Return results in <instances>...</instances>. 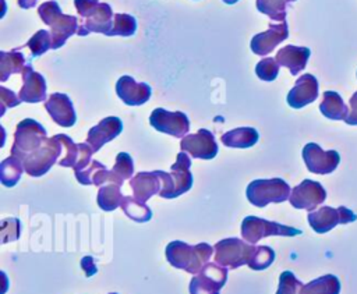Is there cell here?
Here are the masks:
<instances>
[{
  "label": "cell",
  "instance_id": "28",
  "mask_svg": "<svg viewBox=\"0 0 357 294\" xmlns=\"http://www.w3.org/2000/svg\"><path fill=\"white\" fill-rule=\"evenodd\" d=\"M22 171H25L24 169V163L21 159H18L17 156L11 155L10 157H6L1 163H0V181L4 187H14L21 176Z\"/></svg>",
  "mask_w": 357,
  "mask_h": 294
},
{
  "label": "cell",
  "instance_id": "33",
  "mask_svg": "<svg viewBox=\"0 0 357 294\" xmlns=\"http://www.w3.org/2000/svg\"><path fill=\"white\" fill-rule=\"evenodd\" d=\"M25 46L31 50L32 57H39L43 53H46L49 49H52V33L46 29H39L36 33H33Z\"/></svg>",
  "mask_w": 357,
  "mask_h": 294
},
{
  "label": "cell",
  "instance_id": "19",
  "mask_svg": "<svg viewBox=\"0 0 357 294\" xmlns=\"http://www.w3.org/2000/svg\"><path fill=\"white\" fill-rule=\"evenodd\" d=\"M45 109L50 114L52 120L60 127H73L77 121L73 102L66 93H52L45 102Z\"/></svg>",
  "mask_w": 357,
  "mask_h": 294
},
{
  "label": "cell",
  "instance_id": "37",
  "mask_svg": "<svg viewBox=\"0 0 357 294\" xmlns=\"http://www.w3.org/2000/svg\"><path fill=\"white\" fill-rule=\"evenodd\" d=\"M280 64L273 57H265L255 65V74L262 81H273L279 74Z\"/></svg>",
  "mask_w": 357,
  "mask_h": 294
},
{
  "label": "cell",
  "instance_id": "45",
  "mask_svg": "<svg viewBox=\"0 0 357 294\" xmlns=\"http://www.w3.org/2000/svg\"><path fill=\"white\" fill-rule=\"evenodd\" d=\"M223 1H226L227 4H234V3H237L238 0H223Z\"/></svg>",
  "mask_w": 357,
  "mask_h": 294
},
{
  "label": "cell",
  "instance_id": "27",
  "mask_svg": "<svg viewBox=\"0 0 357 294\" xmlns=\"http://www.w3.org/2000/svg\"><path fill=\"white\" fill-rule=\"evenodd\" d=\"M340 280L335 274H324L307 284L300 290V294H339Z\"/></svg>",
  "mask_w": 357,
  "mask_h": 294
},
{
  "label": "cell",
  "instance_id": "16",
  "mask_svg": "<svg viewBox=\"0 0 357 294\" xmlns=\"http://www.w3.org/2000/svg\"><path fill=\"white\" fill-rule=\"evenodd\" d=\"M22 86L20 89L18 98L21 102L38 103L46 99V79L45 77L32 70L31 63H26L22 72Z\"/></svg>",
  "mask_w": 357,
  "mask_h": 294
},
{
  "label": "cell",
  "instance_id": "39",
  "mask_svg": "<svg viewBox=\"0 0 357 294\" xmlns=\"http://www.w3.org/2000/svg\"><path fill=\"white\" fill-rule=\"evenodd\" d=\"M21 233V224L17 217H7L1 222V242L18 240Z\"/></svg>",
  "mask_w": 357,
  "mask_h": 294
},
{
  "label": "cell",
  "instance_id": "9",
  "mask_svg": "<svg viewBox=\"0 0 357 294\" xmlns=\"http://www.w3.org/2000/svg\"><path fill=\"white\" fill-rule=\"evenodd\" d=\"M356 220L357 215L346 206H322L318 210H312L308 213V223L311 229L318 234L328 233L337 224H347Z\"/></svg>",
  "mask_w": 357,
  "mask_h": 294
},
{
  "label": "cell",
  "instance_id": "36",
  "mask_svg": "<svg viewBox=\"0 0 357 294\" xmlns=\"http://www.w3.org/2000/svg\"><path fill=\"white\" fill-rule=\"evenodd\" d=\"M112 171L119 178V181L123 184V181L130 178L132 176V173H134L132 157L128 153H126V152L117 153L116 163H114Z\"/></svg>",
  "mask_w": 357,
  "mask_h": 294
},
{
  "label": "cell",
  "instance_id": "20",
  "mask_svg": "<svg viewBox=\"0 0 357 294\" xmlns=\"http://www.w3.org/2000/svg\"><path fill=\"white\" fill-rule=\"evenodd\" d=\"M123 131V123L119 117L110 116L100 120L95 127L88 131L86 144L91 145L93 153L98 152L105 144L114 139Z\"/></svg>",
  "mask_w": 357,
  "mask_h": 294
},
{
  "label": "cell",
  "instance_id": "4",
  "mask_svg": "<svg viewBox=\"0 0 357 294\" xmlns=\"http://www.w3.org/2000/svg\"><path fill=\"white\" fill-rule=\"evenodd\" d=\"M47 139L45 127L33 118H24L17 124L11 155L24 160L28 155L39 149Z\"/></svg>",
  "mask_w": 357,
  "mask_h": 294
},
{
  "label": "cell",
  "instance_id": "1",
  "mask_svg": "<svg viewBox=\"0 0 357 294\" xmlns=\"http://www.w3.org/2000/svg\"><path fill=\"white\" fill-rule=\"evenodd\" d=\"M215 248L206 242H199L197 245H188L183 241H172L166 247V259L167 262L177 268L183 269L187 273L197 274L208 263Z\"/></svg>",
  "mask_w": 357,
  "mask_h": 294
},
{
  "label": "cell",
  "instance_id": "12",
  "mask_svg": "<svg viewBox=\"0 0 357 294\" xmlns=\"http://www.w3.org/2000/svg\"><path fill=\"white\" fill-rule=\"evenodd\" d=\"M303 159L308 171L315 174H329L339 166L340 155L337 150H324L318 144L308 142L303 148Z\"/></svg>",
  "mask_w": 357,
  "mask_h": 294
},
{
  "label": "cell",
  "instance_id": "17",
  "mask_svg": "<svg viewBox=\"0 0 357 294\" xmlns=\"http://www.w3.org/2000/svg\"><path fill=\"white\" fill-rule=\"evenodd\" d=\"M116 93L127 106H141L149 100L152 89L145 82H137L130 75H121L116 82Z\"/></svg>",
  "mask_w": 357,
  "mask_h": 294
},
{
  "label": "cell",
  "instance_id": "29",
  "mask_svg": "<svg viewBox=\"0 0 357 294\" xmlns=\"http://www.w3.org/2000/svg\"><path fill=\"white\" fill-rule=\"evenodd\" d=\"M121 201H123V195L120 191V185L110 183L107 185L99 187L96 202L102 210L105 212L114 210L116 208L121 206Z\"/></svg>",
  "mask_w": 357,
  "mask_h": 294
},
{
  "label": "cell",
  "instance_id": "2",
  "mask_svg": "<svg viewBox=\"0 0 357 294\" xmlns=\"http://www.w3.org/2000/svg\"><path fill=\"white\" fill-rule=\"evenodd\" d=\"M38 14L40 20L50 26L52 33V49L61 47L66 40L77 33L78 20L75 15L63 14L59 3L56 0L45 1L38 7Z\"/></svg>",
  "mask_w": 357,
  "mask_h": 294
},
{
  "label": "cell",
  "instance_id": "3",
  "mask_svg": "<svg viewBox=\"0 0 357 294\" xmlns=\"http://www.w3.org/2000/svg\"><path fill=\"white\" fill-rule=\"evenodd\" d=\"M191 159L185 152H180L176 156V162L170 167V173L158 170L162 180V189L159 195L166 199L177 198L192 187V174L190 171Z\"/></svg>",
  "mask_w": 357,
  "mask_h": 294
},
{
  "label": "cell",
  "instance_id": "43",
  "mask_svg": "<svg viewBox=\"0 0 357 294\" xmlns=\"http://www.w3.org/2000/svg\"><path fill=\"white\" fill-rule=\"evenodd\" d=\"M81 268L84 269L86 277H91V276H93V274L98 272L96 265H95L92 256H84V258L81 259Z\"/></svg>",
  "mask_w": 357,
  "mask_h": 294
},
{
  "label": "cell",
  "instance_id": "38",
  "mask_svg": "<svg viewBox=\"0 0 357 294\" xmlns=\"http://www.w3.org/2000/svg\"><path fill=\"white\" fill-rule=\"evenodd\" d=\"M304 284L294 276L293 272L284 270L279 277V286L276 294H300Z\"/></svg>",
  "mask_w": 357,
  "mask_h": 294
},
{
  "label": "cell",
  "instance_id": "46",
  "mask_svg": "<svg viewBox=\"0 0 357 294\" xmlns=\"http://www.w3.org/2000/svg\"><path fill=\"white\" fill-rule=\"evenodd\" d=\"M109 294H117V293H109Z\"/></svg>",
  "mask_w": 357,
  "mask_h": 294
},
{
  "label": "cell",
  "instance_id": "25",
  "mask_svg": "<svg viewBox=\"0 0 357 294\" xmlns=\"http://www.w3.org/2000/svg\"><path fill=\"white\" fill-rule=\"evenodd\" d=\"M319 110L329 120H344L349 113V109L343 102L342 96L335 91L324 92Z\"/></svg>",
  "mask_w": 357,
  "mask_h": 294
},
{
  "label": "cell",
  "instance_id": "5",
  "mask_svg": "<svg viewBox=\"0 0 357 294\" xmlns=\"http://www.w3.org/2000/svg\"><path fill=\"white\" fill-rule=\"evenodd\" d=\"M290 187L282 178H259L248 184L245 195L250 203L264 208L268 203H280L289 199Z\"/></svg>",
  "mask_w": 357,
  "mask_h": 294
},
{
  "label": "cell",
  "instance_id": "23",
  "mask_svg": "<svg viewBox=\"0 0 357 294\" xmlns=\"http://www.w3.org/2000/svg\"><path fill=\"white\" fill-rule=\"evenodd\" d=\"M310 54H311V50L308 47L287 45L279 49L275 59L280 65L287 67L291 75H297L300 71L305 68Z\"/></svg>",
  "mask_w": 357,
  "mask_h": 294
},
{
  "label": "cell",
  "instance_id": "31",
  "mask_svg": "<svg viewBox=\"0 0 357 294\" xmlns=\"http://www.w3.org/2000/svg\"><path fill=\"white\" fill-rule=\"evenodd\" d=\"M290 1L296 0H257V10L265 15H268L272 21L283 22L286 21V6Z\"/></svg>",
  "mask_w": 357,
  "mask_h": 294
},
{
  "label": "cell",
  "instance_id": "10",
  "mask_svg": "<svg viewBox=\"0 0 357 294\" xmlns=\"http://www.w3.org/2000/svg\"><path fill=\"white\" fill-rule=\"evenodd\" d=\"M227 281V269L216 262H208L190 281V294H219Z\"/></svg>",
  "mask_w": 357,
  "mask_h": 294
},
{
  "label": "cell",
  "instance_id": "18",
  "mask_svg": "<svg viewBox=\"0 0 357 294\" xmlns=\"http://www.w3.org/2000/svg\"><path fill=\"white\" fill-rule=\"evenodd\" d=\"M318 79L312 74H303L289 91L287 105L293 109H301L318 98Z\"/></svg>",
  "mask_w": 357,
  "mask_h": 294
},
{
  "label": "cell",
  "instance_id": "41",
  "mask_svg": "<svg viewBox=\"0 0 357 294\" xmlns=\"http://www.w3.org/2000/svg\"><path fill=\"white\" fill-rule=\"evenodd\" d=\"M20 103H21L20 98H17V95L13 91H10V89H7L4 86H0V105H1L0 116L4 114L7 107H15Z\"/></svg>",
  "mask_w": 357,
  "mask_h": 294
},
{
  "label": "cell",
  "instance_id": "21",
  "mask_svg": "<svg viewBox=\"0 0 357 294\" xmlns=\"http://www.w3.org/2000/svg\"><path fill=\"white\" fill-rule=\"evenodd\" d=\"M113 17H114V14H113L112 7L107 3L100 1V6L96 10V13H93L91 17L79 21L77 33L79 36H85L91 32L109 35V32L113 28V21H112Z\"/></svg>",
  "mask_w": 357,
  "mask_h": 294
},
{
  "label": "cell",
  "instance_id": "40",
  "mask_svg": "<svg viewBox=\"0 0 357 294\" xmlns=\"http://www.w3.org/2000/svg\"><path fill=\"white\" fill-rule=\"evenodd\" d=\"M74 6L77 13L79 14L81 20L91 17L100 6L99 0H74Z\"/></svg>",
  "mask_w": 357,
  "mask_h": 294
},
{
  "label": "cell",
  "instance_id": "44",
  "mask_svg": "<svg viewBox=\"0 0 357 294\" xmlns=\"http://www.w3.org/2000/svg\"><path fill=\"white\" fill-rule=\"evenodd\" d=\"M39 0H18V6L24 10H28V8H32Z\"/></svg>",
  "mask_w": 357,
  "mask_h": 294
},
{
  "label": "cell",
  "instance_id": "7",
  "mask_svg": "<svg viewBox=\"0 0 357 294\" xmlns=\"http://www.w3.org/2000/svg\"><path fill=\"white\" fill-rule=\"evenodd\" d=\"M300 234H301L300 229L280 224L278 222L261 219L257 216H247L241 223V235L250 244H257L261 238H265L269 235L294 237Z\"/></svg>",
  "mask_w": 357,
  "mask_h": 294
},
{
  "label": "cell",
  "instance_id": "15",
  "mask_svg": "<svg viewBox=\"0 0 357 294\" xmlns=\"http://www.w3.org/2000/svg\"><path fill=\"white\" fill-rule=\"evenodd\" d=\"M289 36L287 22L283 21L280 24H269V28L265 32L257 33L251 39V50L257 56H268L273 52V49L286 40Z\"/></svg>",
  "mask_w": 357,
  "mask_h": 294
},
{
  "label": "cell",
  "instance_id": "24",
  "mask_svg": "<svg viewBox=\"0 0 357 294\" xmlns=\"http://www.w3.org/2000/svg\"><path fill=\"white\" fill-rule=\"evenodd\" d=\"M220 139L227 148H250L258 142L259 134L252 127H240L225 132Z\"/></svg>",
  "mask_w": 357,
  "mask_h": 294
},
{
  "label": "cell",
  "instance_id": "11",
  "mask_svg": "<svg viewBox=\"0 0 357 294\" xmlns=\"http://www.w3.org/2000/svg\"><path fill=\"white\" fill-rule=\"evenodd\" d=\"M151 125L163 134L174 138L185 137L190 130V120L183 111H169L163 107H156L149 116Z\"/></svg>",
  "mask_w": 357,
  "mask_h": 294
},
{
  "label": "cell",
  "instance_id": "22",
  "mask_svg": "<svg viewBox=\"0 0 357 294\" xmlns=\"http://www.w3.org/2000/svg\"><path fill=\"white\" fill-rule=\"evenodd\" d=\"M130 187L132 188L134 198L145 203L152 195L160 192L162 180L158 174V170L139 171L130 180Z\"/></svg>",
  "mask_w": 357,
  "mask_h": 294
},
{
  "label": "cell",
  "instance_id": "42",
  "mask_svg": "<svg viewBox=\"0 0 357 294\" xmlns=\"http://www.w3.org/2000/svg\"><path fill=\"white\" fill-rule=\"evenodd\" d=\"M349 106H350V109H349V113H347L344 121L349 125H357V91L351 95V98L349 100Z\"/></svg>",
  "mask_w": 357,
  "mask_h": 294
},
{
  "label": "cell",
  "instance_id": "14",
  "mask_svg": "<svg viewBox=\"0 0 357 294\" xmlns=\"http://www.w3.org/2000/svg\"><path fill=\"white\" fill-rule=\"evenodd\" d=\"M180 148L183 152H188L195 159L211 160L218 155V144L215 137L206 128H201L195 134L183 137Z\"/></svg>",
  "mask_w": 357,
  "mask_h": 294
},
{
  "label": "cell",
  "instance_id": "32",
  "mask_svg": "<svg viewBox=\"0 0 357 294\" xmlns=\"http://www.w3.org/2000/svg\"><path fill=\"white\" fill-rule=\"evenodd\" d=\"M137 31V20L126 13L114 14L113 28L107 36H131Z\"/></svg>",
  "mask_w": 357,
  "mask_h": 294
},
{
  "label": "cell",
  "instance_id": "8",
  "mask_svg": "<svg viewBox=\"0 0 357 294\" xmlns=\"http://www.w3.org/2000/svg\"><path fill=\"white\" fill-rule=\"evenodd\" d=\"M215 262L222 266L229 268H240L243 265H248L252 258L257 247L252 244H247L245 241L231 237L220 240L215 244Z\"/></svg>",
  "mask_w": 357,
  "mask_h": 294
},
{
  "label": "cell",
  "instance_id": "30",
  "mask_svg": "<svg viewBox=\"0 0 357 294\" xmlns=\"http://www.w3.org/2000/svg\"><path fill=\"white\" fill-rule=\"evenodd\" d=\"M121 209L127 217L137 223H145L152 219V210L144 202H139L134 196H123Z\"/></svg>",
  "mask_w": 357,
  "mask_h": 294
},
{
  "label": "cell",
  "instance_id": "26",
  "mask_svg": "<svg viewBox=\"0 0 357 294\" xmlns=\"http://www.w3.org/2000/svg\"><path fill=\"white\" fill-rule=\"evenodd\" d=\"M25 65V56L18 52V47L0 52V81H7L11 74H21Z\"/></svg>",
  "mask_w": 357,
  "mask_h": 294
},
{
  "label": "cell",
  "instance_id": "6",
  "mask_svg": "<svg viewBox=\"0 0 357 294\" xmlns=\"http://www.w3.org/2000/svg\"><path fill=\"white\" fill-rule=\"evenodd\" d=\"M63 150V144L57 135L47 138L39 149H36L22 160L25 173L31 177H40L46 174L57 162V159L61 157Z\"/></svg>",
  "mask_w": 357,
  "mask_h": 294
},
{
  "label": "cell",
  "instance_id": "13",
  "mask_svg": "<svg viewBox=\"0 0 357 294\" xmlns=\"http://www.w3.org/2000/svg\"><path fill=\"white\" fill-rule=\"evenodd\" d=\"M326 199V191L321 183L305 178L298 185H296L289 196L290 205L296 209H305L312 212L318 205L324 203Z\"/></svg>",
  "mask_w": 357,
  "mask_h": 294
},
{
  "label": "cell",
  "instance_id": "34",
  "mask_svg": "<svg viewBox=\"0 0 357 294\" xmlns=\"http://www.w3.org/2000/svg\"><path fill=\"white\" fill-rule=\"evenodd\" d=\"M59 139L63 144L64 148V155L59 159V164L63 167H75L78 157H79V144H75L68 135L66 134H57Z\"/></svg>",
  "mask_w": 357,
  "mask_h": 294
},
{
  "label": "cell",
  "instance_id": "35",
  "mask_svg": "<svg viewBox=\"0 0 357 294\" xmlns=\"http://www.w3.org/2000/svg\"><path fill=\"white\" fill-rule=\"evenodd\" d=\"M275 251L268 245H258L252 258L248 262V266L254 270H264L269 268L275 261Z\"/></svg>",
  "mask_w": 357,
  "mask_h": 294
}]
</instances>
